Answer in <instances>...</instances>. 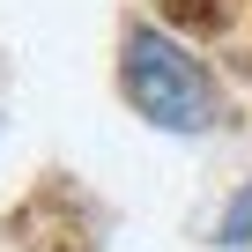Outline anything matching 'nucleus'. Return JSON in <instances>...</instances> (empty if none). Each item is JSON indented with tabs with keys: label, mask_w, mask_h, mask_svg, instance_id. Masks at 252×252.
I'll use <instances>...</instances> for the list:
<instances>
[{
	"label": "nucleus",
	"mask_w": 252,
	"mask_h": 252,
	"mask_svg": "<svg viewBox=\"0 0 252 252\" xmlns=\"http://www.w3.org/2000/svg\"><path fill=\"white\" fill-rule=\"evenodd\" d=\"M208 245H222V252H245V245H252V178L222 193V208H215V222H208Z\"/></svg>",
	"instance_id": "f03ea898"
},
{
	"label": "nucleus",
	"mask_w": 252,
	"mask_h": 252,
	"mask_svg": "<svg viewBox=\"0 0 252 252\" xmlns=\"http://www.w3.org/2000/svg\"><path fill=\"white\" fill-rule=\"evenodd\" d=\"M156 8L171 15V30H178V23H186V30H222V23H230L222 0H156Z\"/></svg>",
	"instance_id": "7ed1b4c3"
},
{
	"label": "nucleus",
	"mask_w": 252,
	"mask_h": 252,
	"mask_svg": "<svg viewBox=\"0 0 252 252\" xmlns=\"http://www.w3.org/2000/svg\"><path fill=\"white\" fill-rule=\"evenodd\" d=\"M119 96L141 126L178 141H208L230 126V89L193 45V30H171L163 15H134L119 30Z\"/></svg>",
	"instance_id": "f257e3e1"
}]
</instances>
